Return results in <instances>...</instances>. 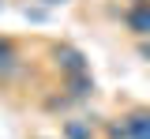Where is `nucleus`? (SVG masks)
Listing matches in <instances>:
<instances>
[{"label":"nucleus","instance_id":"20e7f679","mask_svg":"<svg viewBox=\"0 0 150 139\" xmlns=\"http://www.w3.org/2000/svg\"><path fill=\"white\" fill-rule=\"evenodd\" d=\"M90 120H68L64 124V139H90Z\"/></svg>","mask_w":150,"mask_h":139},{"label":"nucleus","instance_id":"0eeeda50","mask_svg":"<svg viewBox=\"0 0 150 139\" xmlns=\"http://www.w3.org/2000/svg\"><path fill=\"white\" fill-rule=\"evenodd\" d=\"M45 4H60V0H45Z\"/></svg>","mask_w":150,"mask_h":139},{"label":"nucleus","instance_id":"7ed1b4c3","mask_svg":"<svg viewBox=\"0 0 150 139\" xmlns=\"http://www.w3.org/2000/svg\"><path fill=\"white\" fill-rule=\"evenodd\" d=\"M128 26L135 34H150V4H135L128 11Z\"/></svg>","mask_w":150,"mask_h":139},{"label":"nucleus","instance_id":"423d86ee","mask_svg":"<svg viewBox=\"0 0 150 139\" xmlns=\"http://www.w3.org/2000/svg\"><path fill=\"white\" fill-rule=\"evenodd\" d=\"M8 60H11V41L0 38V64H8Z\"/></svg>","mask_w":150,"mask_h":139},{"label":"nucleus","instance_id":"f03ea898","mask_svg":"<svg viewBox=\"0 0 150 139\" xmlns=\"http://www.w3.org/2000/svg\"><path fill=\"white\" fill-rule=\"evenodd\" d=\"M124 128H128V139H150V109H135L124 120Z\"/></svg>","mask_w":150,"mask_h":139},{"label":"nucleus","instance_id":"f257e3e1","mask_svg":"<svg viewBox=\"0 0 150 139\" xmlns=\"http://www.w3.org/2000/svg\"><path fill=\"white\" fill-rule=\"evenodd\" d=\"M56 60H60V68H64V72H71V75H86V57H83L79 49L60 45V49H56Z\"/></svg>","mask_w":150,"mask_h":139},{"label":"nucleus","instance_id":"39448f33","mask_svg":"<svg viewBox=\"0 0 150 139\" xmlns=\"http://www.w3.org/2000/svg\"><path fill=\"white\" fill-rule=\"evenodd\" d=\"M90 90H94V79H86V75H71V94L83 98V94H90Z\"/></svg>","mask_w":150,"mask_h":139},{"label":"nucleus","instance_id":"6e6552de","mask_svg":"<svg viewBox=\"0 0 150 139\" xmlns=\"http://www.w3.org/2000/svg\"><path fill=\"white\" fill-rule=\"evenodd\" d=\"M0 8H4V0H0Z\"/></svg>","mask_w":150,"mask_h":139}]
</instances>
